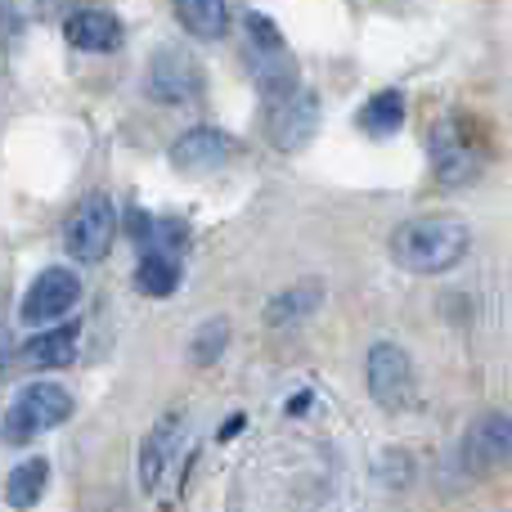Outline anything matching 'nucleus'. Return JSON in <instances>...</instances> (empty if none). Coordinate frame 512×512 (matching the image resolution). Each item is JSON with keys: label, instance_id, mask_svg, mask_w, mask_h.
<instances>
[{"label": "nucleus", "instance_id": "obj_3", "mask_svg": "<svg viewBox=\"0 0 512 512\" xmlns=\"http://www.w3.org/2000/svg\"><path fill=\"white\" fill-rule=\"evenodd\" d=\"M243 59L252 68V81L265 104H279L297 90V63L283 41V32L265 14H243Z\"/></svg>", "mask_w": 512, "mask_h": 512}, {"label": "nucleus", "instance_id": "obj_2", "mask_svg": "<svg viewBox=\"0 0 512 512\" xmlns=\"http://www.w3.org/2000/svg\"><path fill=\"white\" fill-rule=\"evenodd\" d=\"M427 158H432V171L441 185H472V180L486 171L490 140L477 117L445 113L441 122L432 126V135H427Z\"/></svg>", "mask_w": 512, "mask_h": 512}, {"label": "nucleus", "instance_id": "obj_20", "mask_svg": "<svg viewBox=\"0 0 512 512\" xmlns=\"http://www.w3.org/2000/svg\"><path fill=\"white\" fill-rule=\"evenodd\" d=\"M225 346H230V319L216 315L194 333V342H189V360H194L198 369H207V364H216L225 355Z\"/></svg>", "mask_w": 512, "mask_h": 512}, {"label": "nucleus", "instance_id": "obj_10", "mask_svg": "<svg viewBox=\"0 0 512 512\" xmlns=\"http://www.w3.org/2000/svg\"><path fill=\"white\" fill-rule=\"evenodd\" d=\"M234 158V140L216 126H194L171 144V167L189 171V176H207V171H221Z\"/></svg>", "mask_w": 512, "mask_h": 512}, {"label": "nucleus", "instance_id": "obj_18", "mask_svg": "<svg viewBox=\"0 0 512 512\" xmlns=\"http://www.w3.org/2000/svg\"><path fill=\"white\" fill-rule=\"evenodd\" d=\"M45 486H50V463H45V459H27V463H18V468L5 477V499L14 508H32L36 499L45 495Z\"/></svg>", "mask_w": 512, "mask_h": 512}, {"label": "nucleus", "instance_id": "obj_21", "mask_svg": "<svg viewBox=\"0 0 512 512\" xmlns=\"http://www.w3.org/2000/svg\"><path fill=\"white\" fill-rule=\"evenodd\" d=\"M9 355H14V342H9L5 324H0V378H5V369H9Z\"/></svg>", "mask_w": 512, "mask_h": 512}, {"label": "nucleus", "instance_id": "obj_9", "mask_svg": "<svg viewBox=\"0 0 512 512\" xmlns=\"http://www.w3.org/2000/svg\"><path fill=\"white\" fill-rule=\"evenodd\" d=\"M265 131H270V144L279 153H297L301 144L319 131V95L297 86L288 99L270 104V126H265Z\"/></svg>", "mask_w": 512, "mask_h": 512}, {"label": "nucleus", "instance_id": "obj_22", "mask_svg": "<svg viewBox=\"0 0 512 512\" xmlns=\"http://www.w3.org/2000/svg\"><path fill=\"white\" fill-rule=\"evenodd\" d=\"M234 432H243V414H234V418H225V427H221V441H230Z\"/></svg>", "mask_w": 512, "mask_h": 512}, {"label": "nucleus", "instance_id": "obj_1", "mask_svg": "<svg viewBox=\"0 0 512 512\" xmlns=\"http://www.w3.org/2000/svg\"><path fill=\"white\" fill-rule=\"evenodd\" d=\"M472 234L459 216H418L391 234V261L409 274H445L468 256Z\"/></svg>", "mask_w": 512, "mask_h": 512}, {"label": "nucleus", "instance_id": "obj_11", "mask_svg": "<svg viewBox=\"0 0 512 512\" xmlns=\"http://www.w3.org/2000/svg\"><path fill=\"white\" fill-rule=\"evenodd\" d=\"M81 297V279L72 270H63V265H54V270L36 274V283L27 288L23 297V319L27 324H45V319H59L68 315L72 306H77Z\"/></svg>", "mask_w": 512, "mask_h": 512}, {"label": "nucleus", "instance_id": "obj_13", "mask_svg": "<svg viewBox=\"0 0 512 512\" xmlns=\"http://www.w3.org/2000/svg\"><path fill=\"white\" fill-rule=\"evenodd\" d=\"M472 468H512V418L508 414H481L463 445Z\"/></svg>", "mask_w": 512, "mask_h": 512}, {"label": "nucleus", "instance_id": "obj_7", "mask_svg": "<svg viewBox=\"0 0 512 512\" xmlns=\"http://www.w3.org/2000/svg\"><path fill=\"white\" fill-rule=\"evenodd\" d=\"M364 378H369V396L378 400L382 409H409L414 405V360H409L405 346L378 342L369 351Z\"/></svg>", "mask_w": 512, "mask_h": 512}, {"label": "nucleus", "instance_id": "obj_12", "mask_svg": "<svg viewBox=\"0 0 512 512\" xmlns=\"http://www.w3.org/2000/svg\"><path fill=\"white\" fill-rule=\"evenodd\" d=\"M63 36H68V45H77L86 54H113L122 50L126 27L108 9H72L68 23H63Z\"/></svg>", "mask_w": 512, "mask_h": 512}, {"label": "nucleus", "instance_id": "obj_17", "mask_svg": "<svg viewBox=\"0 0 512 512\" xmlns=\"http://www.w3.org/2000/svg\"><path fill=\"white\" fill-rule=\"evenodd\" d=\"M135 288L144 297H171L180 288V256L167 252H140V265H135Z\"/></svg>", "mask_w": 512, "mask_h": 512}, {"label": "nucleus", "instance_id": "obj_8", "mask_svg": "<svg viewBox=\"0 0 512 512\" xmlns=\"http://www.w3.org/2000/svg\"><path fill=\"white\" fill-rule=\"evenodd\" d=\"M180 445H185V414L171 409V414H162L158 423H153V432L144 436V445H140V490L144 495H158L162 490L167 472L176 468V459H180Z\"/></svg>", "mask_w": 512, "mask_h": 512}, {"label": "nucleus", "instance_id": "obj_16", "mask_svg": "<svg viewBox=\"0 0 512 512\" xmlns=\"http://www.w3.org/2000/svg\"><path fill=\"white\" fill-rule=\"evenodd\" d=\"M72 355H77V324L41 333L23 346V364H32V369H63V364H72Z\"/></svg>", "mask_w": 512, "mask_h": 512}, {"label": "nucleus", "instance_id": "obj_4", "mask_svg": "<svg viewBox=\"0 0 512 512\" xmlns=\"http://www.w3.org/2000/svg\"><path fill=\"white\" fill-rule=\"evenodd\" d=\"M68 418H72L68 391H63L59 382H32V387H23V396L9 405L5 427H0V441L23 445V441H32V436L50 432V427L68 423Z\"/></svg>", "mask_w": 512, "mask_h": 512}, {"label": "nucleus", "instance_id": "obj_19", "mask_svg": "<svg viewBox=\"0 0 512 512\" xmlns=\"http://www.w3.org/2000/svg\"><path fill=\"white\" fill-rule=\"evenodd\" d=\"M405 126V95L400 90H382L360 108V131L369 135H396Z\"/></svg>", "mask_w": 512, "mask_h": 512}, {"label": "nucleus", "instance_id": "obj_6", "mask_svg": "<svg viewBox=\"0 0 512 512\" xmlns=\"http://www.w3.org/2000/svg\"><path fill=\"white\" fill-rule=\"evenodd\" d=\"M113 234H117V212L104 194H90L86 203L72 207L68 225H63V248L77 261H99L108 248H113Z\"/></svg>", "mask_w": 512, "mask_h": 512}, {"label": "nucleus", "instance_id": "obj_14", "mask_svg": "<svg viewBox=\"0 0 512 512\" xmlns=\"http://www.w3.org/2000/svg\"><path fill=\"white\" fill-rule=\"evenodd\" d=\"M319 301H324V283L319 279L292 283V288H283L279 297L265 301V324L270 328H292V324H301V319L315 315Z\"/></svg>", "mask_w": 512, "mask_h": 512}, {"label": "nucleus", "instance_id": "obj_5", "mask_svg": "<svg viewBox=\"0 0 512 512\" xmlns=\"http://www.w3.org/2000/svg\"><path fill=\"white\" fill-rule=\"evenodd\" d=\"M203 90H207V81H203V68L194 63V54L176 50V45H167V50L153 54V63H149V95L158 99V104L189 108V104H198V99H203Z\"/></svg>", "mask_w": 512, "mask_h": 512}, {"label": "nucleus", "instance_id": "obj_15", "mask_svg": "<svg viewBox=\"0 0 512 512\" xmlns=\"http://www.w3.org/2000/svg\"><path fill=\"white\" fill-rule=\"evenodd\" d=\"M176 18L198 41H221L230 32V5H221V0H180Z\"/></svg>", "mask_w": 512, "mask_h": 512}]
</instances>
